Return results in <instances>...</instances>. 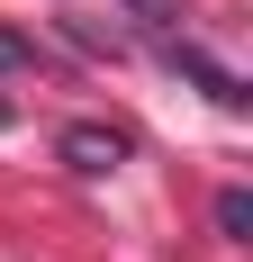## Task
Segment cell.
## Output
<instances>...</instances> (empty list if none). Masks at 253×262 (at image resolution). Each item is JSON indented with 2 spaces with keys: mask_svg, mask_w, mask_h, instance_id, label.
I'll return each mask as SVG.
<instances>
[{
  "mask_svg": "<svg viewBox=\"0 0 253 262\" xmlns=\"http://www.w3.org/2000/svg\"><path fill=\"white\" fill-rule=\"evenodd\" d=\"M64 163H73V172H118V163H126V136L118 127H64Z\"/></svg>",
  "mask_w": 253,
  "mask_h": 262,
  "instance_id": "obj_1",
  "label": "cell"
},
{
  "mask_svg": "<svg viewBox=\"0 0 253 262\" xmlns=\"http://www.w3.org/2000/svg\"><path fill=\"white\" fill-rule=\"evenodd\" d=\"M217 235H226V244L253 235V199H244V190H217Z\"/></svg>",
  "mask_w": 253,
  "mask_h": 262,
  "instance_id": "obj_3",
  "label": "cell"
},
{
  "mask_svg": "<svg viewBox=\"0 0 253 262\" xmlns=\"http://www.w3.org/2000/svg\"><path fill=\"white\" fill-rule=\"evenodd\" d=\"M172 73H190V81H199V91H208L217 108H244V81H235L226 63H208L199 46H172Z\"/></svg>",
  "mask_w": 253,
  "mask_h": 262,
  "instance_id": "obj_2",
  "label": "cell"
},
{
  "mask_svg": "<svg viewBox=\"0 0 253 262\" xmlns=\"http://www.w3.org/2000/svg\"><path fill=\"white\" fill-rule=\"evenodd\" d=\"M9 63H36V46H27V36H0V73H9Z\"/></svg>",
  "mask_w": 253,
  "mask_h": 262,
  "instance_id": "obj_5",
  "label": "cell"
},
{
  "mask_svg": "<svg viewBox=\"0 0 253 262\" xmlns=\"http://www.w3.org/2000/svg\"><path fill=\"white\" fill-rule=\"evenodd\" d=\"M126 9H136V18H145V27H163V36H172V27H181V0H126Z\"/></svg>",
  "mask_w": 253,
  "mask_h": 262,
  "instance_id": "obj_4",
  "label": "cell"
}]
</instances>
